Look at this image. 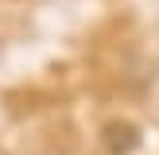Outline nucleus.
I'll list each match as a JSON object with an SVG mask.
<instances>
[{"label": "nucleus", "instance_id": "obj_1", "mask_svg": "<svg viewBox=\"0 0 159 155\" xmlns=\"http://www.w3.org/2000/svg\"><path fill=\"white\" fill-rule=\"evenodd\" d=\"M140 144V132L132 128V124H109L105 128V147L109 155H132Z\"/></svg>", "mask_w": 159, "mask_h": 155}]
</instances>
